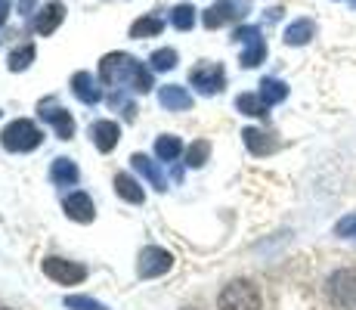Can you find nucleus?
Listing matches in <instances>:
<instances>
[{
  "instance_id": "1",
  "label": "nucleus",
  "mask_w": 356,
  "mask_h": 310,
  "mask_svg": "<svg viewBox=\"0 0 356 310\" xmlns=\"http://www.w3.org/2000/svg\"><path fill=\"white\" fill-rule=\"evenodd\" d=\"M99 78L106 84H127L136 93H149L152 91V72H149L143 62H136L127 53H108L99 62Z\"/></svg>"
},
{
  "instance_id": "2",
  "label": "nucleus",
  "mask_w": 356,
  "mask_h": 310,
  "mask_svg": "<svg viewBox=\"0 0 356 310\" xmlns=\"http://www.w3.org/2000/svg\"><path fill=\"white\" fill-rule=\"evenodd\" d=\"M325 298L334 310H356V267H338L328 273Z\"/></svg>"
},
{
  "instance_id": "3",
  "label": "nucleus",
  "mask_w": 356,
  "mask_h": 310,
  "mask_svg": "<svg viewBox=\"0 0 356 310\" xmlns=\"http://www.w3.org/2000/svg\"><path fill=\"white\" fill-rule=\"evenodd\" d=\"M40 140H44V134H40L29 118H16L0 130V143H3V149H10V153H31V149L40 146Z\"/></svg>"
},
{
  "instance_id": "4",
  "label": "nucleus",
  "mask_w": 356,
  "mask_h": 310,
  "mask_svg": "<svg viewBox=\"0 0 356 310\" xmlns=\"http://www.w3.org/2000/svg\"><path fill=\"white\" fill-rule=\"evenodd\" d=\"M217 304H220V310H260V292L254 282L232 279L223 286Z\"/></svg>"
},
{
  "instance_id": "5",
  "label": "nucleus",
  "mask_w": 356,
  "mask_h": 310,
  "mask_svg": "<svg viewBox=\"0 0 356 310\" xmlns=\"http://www.w3.org/2000/svg\"><path fill=\"white\" fill-rule=\"evenodd\" d=\"M40 270H44V277L59 282V286H78V282L87 279V267L74 264V261H65V258H56V254L40 261Z\"/></svg>"
},
{
  "instance_id": "6",
  "label": "nucleus",
  "mask_w": 356,
  "mask_h": 310,
  "mask_svg": "<svg viewBox=\"0 0 356 310\" xmlns=\"http://www.w3.org/2000/svg\"><path fill=\"white\" fill-rule=\"evenodd\" d=\"M232 40H238V44L245 47L242 50V65L245 68H254L266 59V40L260 38L257 25H238L236 34H232Z\"/></svg>"
},
{
  "instance_id": "7",
  "label": "nucleus",
  "mask_w": 356,
  "mask_h": 310,
  "mask_svg": "<svg viewBox=\"0 0 356 310\" xmlns=\"http://www.w3.org/2000/svg\"><path fill=\"white\" fill-rule=\"evenodd\" d=\"M189 81H193V87L198 93L214 96L227 87V72H223L220 62H202V65H195L189 72Z\"/></svg>"
},
{
  "instance_id": "8",
  "label": "nucleus",
  "mask_w": 356,
  "mask_h": 310,
  "mask_svg": "<svg viewBox=\"0 0 356 310\" xmlns=\"http://www.w3.org/2000/svg\"><path fill=\"white\" fill-rule=\"evenodd\" d=\"M170 267H174V254H170L168 248L149 245V248H143L140 264H136V273H140L143 279H155V277H164Z\"/></svg>"
},
{
  "instance_id": "9",
  "label": "nucleus",
  "mask_w": 356,
  "mask_h": 310,
  "mask_svg": "<svg viewBox=\"0 0 356 310\" xmlns=\"http://www.w3.org/2000/svg\"><path fill=\"white\" fill-rule=\"evenodd\" d=\"M245 10H248V0H217L208 13H204L202 22L208 29H220V25L232 22V19H242Z\"/></svg>"
},
{
  "instance_id": "10",
  "label": "nucleus",
  "mask_w": 356,
  "mask_h": 310,
  "mask_svg": "<svg viewBox=\"0 0 356 310\" xmlns=\"http://www.w3.org/2000/svg\"><path fill=\"white\" fill-rule=\"evenodd\" d=\"M65 215L72 220H78V224H90L93 217H97V208H93V199L87 196V192H68L65 202H63Z\"/></svg>"
},
{
  "instance_id": "11",
  "label": "nucleus",
  "mask_w": 356,
  "mask_h": 310,
  "mask_svg": "<svg viewBox=\"0 0 356 310\" xmlns=\"http://www.w3.org/2000/svg\"><path fill=\"white\" fill-rule=\"evenodd\" d=\"M40 118L56 127V137H59V140H72V137H74V118L65 112V109H59V106H44V102H40Z\"/></svg>"
},
{
  "instance_id": "12",
  "label": "nucleus",
  "mask_w": 356,
  "mask_h": 310,
  "mask_svg": "<svg viewBox=\"0 0 356 310\" xmlns=\"http://www.w3.org/2000/svg\"><path fill=\"white\" fill-rule=\"evenodd\" d=\"M90 137H93V146H97L99 153H112L121 140V127H118V121H97L90 127Z\"/></svg>"
},
{
  "instance_id": "13",
  "label": "nucleus",
  "mask_w": 356,
  "mask_h": 310,
  "mask_svg": "<svg viewBox=\"0 0 356 310\" xmlns=\"http://www.w3.org/2000/svg\"><path fill=\"white\" fill-rule=\"evenodd\" d=\"M72 91L74 96H78L84 106H97V102L102 100V91H99V84H97V78H93L90 72H78L72 78Z\"/></svg>"
},
{
  "instance_id": "14",
  "label": "nucleus",
  "mask_w": 356,
  "mask_h": 310,
  "mask_svg": "<svg viewBox=\"0 0 356 310\" xmlns=\"http://www.w3.org/2000/svg\"><path fill=\"white\" fill-rule=\"evenodd\" d=\"M159 102L168 109V112H183V109L193 106V96H189L186 87L168 84V87H161V91H159Z\"/></svg>"
},
{
  "instance_id": "15",
  "label": "nucleus",
  "mask_w": 356,
  "mask_h": 310,
  "mask_svg": "<svg viewBox=\"0 0 356 310\" xmlns=\"http://www.w3.org/2000/svg\"><path fill=\"white\" fill-rule=\"evenodd\" d=\"M242 140H245V146H248L251 155H270V153H276V140H273L266 130H260V127H245L242 130Z\"/></svg>"
},
{
  "instance_id": "16",
  "label": "nucleus",
  "mask_w": 356,
  "mask_h": 310,
  "mask_svg": "<svg viewBox=\"0 0 356 310\" xmlns=\"http://www.w3.org/2000/svg\"><path fill=\"white\" fill-rule=\"evenodd\" d=\"M285 44L289 47H304V44H310L313 38H316V22L313 19H294V22L285 29Z\"/></svg>"
},
{
  "instance_id": "17",
  "label": "nucleus",
  "mask_w": 356,
  "mask_h": 310,
  "mask_svg": "<svg viewBox=\"0 0 356 310\" xmlns=\"http://www.w3.org/2000/svg\"><path fill=\"white\" fill-rule=\"evenodd\" d=\"M65 19V6L59 3V0H53V3H47L44 10L38 13V22H34V29L38 34H53L59 29V22Z\"/></svg>"
},
{
  "instance_id": "18",
  "label": "nucleus",
  "mask_w": 356,
  "mask_h": 310,
  "mask_svg": "<svg viewBox=\"0 0 356 310\" xmlns=\"http://www.w3.org/2000/svg\"><path fill=\"white\" fill-rule=\"evenodd\" d=\"M130 162H134V168L140 171V174L146 177V180L152 183V186H155V189H159V192H164V189H168V180H164L161 168H159V164H155V162H152V158H149V155L136 153L134 158H130Z\"/></svg>"
},
{
  "instance_id": "19",
  "label": "nucleus",
  "mask_w": 356,
  "mask_h": 310,
  "mask_svg": "<svg viewBox=\"0 0 356 310\" xmlns=\"http://www.w3.org/2000/svg\"><path fill=\"white\" fill-rule=\"evenodd\" d=\"M257 93H260V100H264L266 106H279V102L289 100V84H285L282 78H264Z\"/></svg>"
},
{
  "instance_id": "20",
  "label": "nucleus",
  "mask_w": 356,
  "mask_h": 310,
  "mask_svg": "<svg viewBox=\"0 0 356 310\" xmlns=\"http://www.w3.org/2000/svg\"><path fill=\"white\" fill-rule=\"evenodd\" d=\"M115 192H118L124 202H130V205H143L146 202V192H143V186L134 180L130 174H118L115 177Z\"/></svg>"
},
{
  "instance_id": "21",
  "label": "nucleus",
  "mask_w": 356,
  "mask_h": 310,
  "mask_svg": "<svg viewBox=\"0 0 356 310\" xmlns=\"http://www.w3.org/2000/svg\"><path fill=\"white\" fill-rule=\"evenodd\" d=\"M50 180L59 183V186H72L78 183V164L72 162V158H56L50 168Z\"/></svg>"
},
{
  "instance_id": "22",
  "label": "nucleus",
  "mask_w": 356,
  "mask_h": 310,
  "mask_svg": "<svg viewBox=\"0 0 356 310\" xmlns=\"http://www.w3.org/2000/svg\"><path fill=\"white\" fill-rule=\"evenodd\" d=\"M236 109L242 115H251V118H264V115L270 112V106L260 100V93H242V96H236Z\"/></svg>"
},
{
  "instance_id": "23",
  "label": "nucleus",
  "mask_w": 356,
  "mask_h": 310,
  "mask_svg": "<svg viewBox=\"0 0 356 310\" xmlns=\"http://www.w3.org/2000/svg\"><path fill=\"white\" fill-rule=\"evenodd\" d=\"M161 29H164L161 16H143L130 25V38H155V34H161Z\"/></svg>"
},
{
  "instance_id": "24",
  "label": "nucleus",
  "mask_w": 356,
  "mask_h": 310,
  "mask_svg": "<svg viewBox=\"0 0 356 310\" xmlns=\"http://www.w3.org/2000/svg\"><path fill=\"white\" fill-rule=\"evenodd\" d=\"M195 6H189V3H180V6H174L170 10V25H174L177 31H193L195 29Z\"/></svg>"
},
{
  "instance_id": "25",
  "label": "nucleus",
  "mask_w": 356,
  "mask_h": 310,
  "mask_svg": "<svg viewBox=\"0 0 356 310\" xmlns=\"http://www.w3.org/2000/svg\"><path fill=\"white\" fill-rule=\"evenodd\" d=\"M180 153H183V143H180V137H174V134H164V137H159V143H155V155H159L161 162H174Z\"/></svg>"
},
{
  "instance_id": "26",
  "label": "nucleus",
  "mask_w": 356,
  "mask_h": 310,
  "mask_svg": "<svg viewBox=\"0 0 356 310\" xmlns=\"http://www.w3.org/2000/svg\"><path fill=\"white\" fill-rule=\"evenodd\" d=\"M149 62H152V72H170L177 65V50L174 47H161V50H155L149 56Z\"/></svg>"
},
{
  "instance_id": "27",
  "label": "nucleus",
  "mask_w": 356,
  "mask_h": 310,
  "mask_svg": "<svg viewBox=\"0 0 356 310\" xmlns=\"http://www.w3.org/2000/svg\"><path fill=\"white\" fill-rule=\"evenodd\" d=\"M211 155V143L208 140H195L193 146L186 149V168H202Z\"/></svg>"
},
{
  "instance_id": "28",
  "label": "nucleus",
  "mask_w": 356,
  "mask_h": 310,
  "mask_svg": "<svg viewBox=\"0 0 356 310\" xmlns=\"http://www.w3.org/2000/svg\"><path fill=\"white\" fill-rule=\"evenodd\" d=\"M34 62V44H22L19 50L10 53V72H25Z\"/></svg>"
},
{
  "instance_id": "29",
  "label": "nucleus",
  "mask_w": 356,
  "mask_h": 310,
  "mask_svg": "<svg viewBox=\"0 0 356 310\" xmlns=\"http://www.w3.org/2000/svg\"><path fill=\"white\" fill-rule=\"evenodd\" d=\"M63 304H65L68 310H108L106 304H102V301L87 298V295H65Z\"/></svg>"
},
{
  "instance_id": "30",
  "label": "nucleus",
  "mask_w": 356,
  "mask_h": 310,
  "mask_svg": "<svg viewBox=\"0 0 356 310\" xmlns=\"http://www.w3.org/2000/svg\"><path fill=\"white\" fill-rule=\"evenodd\" d=\"M334 236L338 239H353L356 242V211L353 215H347V217H341L338 224H334Z\"/></svg>"
},
{
  "instance_id": "31",
  "label": "nucleus",
  "mask_w": 356,
  "mask_h": 310,
  "mask_svg": "<svg viewBox=\"0 0 356 310\" xmlns=\"http://www.w3.org/2000/svg\"><path fill=\"white\" fill-rule=\"evenodd\" d=\"M10 3L13 0H0V29H3L6 19H10Z\"/></svg>"
},
{
  "instance_id": "32",
  "label": "nucleus",
  "mask_w": 356,
  "mask_h": 310,
  "mask_svg": "<svg viewBox=\"0 0 356 310\" xmlns=\"http://www.w3.org/2000/svg\"><path fill=\"white\" fill-rule=\"evenodd\" d=\"M112 102H115V106H118V102H121V96L115 93V96H112ZM124 109H127V118H134V112H136V109H134V102H124Z\"/></svg>"
},
{
  "instance_id": "33",
  "label": "nucleus",
  "mask_w": 356,
  "mask_h": 310,
  "mask_svg": "<svg viewBox=\"0 0 356 310\" xmlns=\"http://www.w3.org/2000/svg\"><path fill=\"white\" fill-rule=\"evenodd\" d=\"M183 310H198V307H183Z\"/></svg>"
},
{
  "instance_id": "34",
  "label": "nucleus",
  "mask_w": 356,
  "mask_h": 310,
  "mask_svg": "<svg viewBox=\"0 0 356 310\" xmlns=\"http://www.w3.org/2000/svg\"><path fill=\"white\" fill-rule=\"evenodd\" d=\"M350 3H353V6H356V0H350Z\"/></svg>"
}]
</instances>
